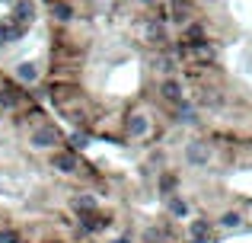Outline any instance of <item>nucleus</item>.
Returning a JSON list of instances; mask_svg holds the SVG:
<instances>
[{
	"label": "nucleus",
	"instance_id": "cd10ccee",
	"mask_svg": "<svg viewBox=\"0 0 252 243\" xmlns=\"http://www.w3.org/2000/svg\"><path fill=\"white\" fill-rule=\"evenodd\" d=\"M10 3H16V0H10Z\"/></svg>",
	"mask_w": 252,
	"mask_h": 243
},
{
	"label": "nucleus",
	"instance_id": "6e6552de",
	"mask_svg": "<svg viewBox=\"0 0 252 243\" xmlns=\"http://www.w3.org/2000/svg\"><path fill=\"white\" fill-rule=\"evenodd\" d=\"M195 3H198V0H169L172 19H176L179 26H189L191 23V13H195Z\"/></svg>",
	"mask_w": 252,
	"mask_h": 243
},
{
	"label": "nucleus",
	"instance_id": "39448f33",
	"mask_svg": "<svg viewBox=\"0 0 252 243\" xmlns=\"http://www.w3.org/2000/svg\"><path fill=\"white\" fill-rule=\"evenodd\" d=\"M208 160H211V147L204 141L185 144V163H189V167H208Z\"/></svg>",
	"mask_w": 252,
	"mask_h": 243
},
{
	"label": "nucleus",
	"instance_id": "a211bd4d",
	"mask_svg": "<svg viewBox=\"0 0 252 243\" xmlns=\"http://www.w3.org/2000/svg\"><path fill=\"white\" fill-rule=\"evenodd\" d=\"M16 77H19L23 83H35V80H38V68H35V64H29V61H23V64L16 68Z\"/></svg>",
	"mask_w": 252,
	"mask_h": 243
},
{
	"label": "nucleus",
	"instance_id": "ddd939ff",
	"mask_svg": "<svg viewBox=\"0 0 252 243\" xmlns=\"http://www.w3.org/2000/svg\"><path fill=\"white\" fill-rule=\"evenodd\" d=\"M176 189H179V176L176 173H163L160 182H157V192H160L163 199H172V195H176Z\"/></svg>",
	"mask_w": 252,
	"mask_h": 243
},
{
	"label": "nucleus",
	"instance_id": "0eeeda50",
	"mask_svg": "<svg viewBox=\"0 0 252 243\" xmlns=\"http://www.w3.org/2000/svg\"><path fill=\"white\" fill-rule=\"evenodd\" d=\"M160 96L169 103V106H179V103H185V96H182V83H179L176 77H163V83H160Z\"/></svg>",
	"mask_w": 252,
	"mask_h": 243
},
{
	"label": "nucleus",
	"instance_id": "f03ea898",
	"mask_svg": "<svg viewBox=\"0 0 252 243\" xmlns=\"http://www.w3.org/2000/svg\"><path fill=\"white\" fill-rule=\"evenodd\" d=\"M176 55H179V58H185V61H195V64H208V61H214V48H211L208 42H182Z\"/></svg>",
	"mask_w": 252,
	"mask_h": 243
},
{
	"label": "nucleus",
	"instance_id": "a878e982",
	"mask_svg": "<svg viewBox=\"0 0 252 243\" xmlns=\"http://www.w3.org/2000/svg\"><path fill=\"white\" fill-rule=\"evenodd\" d=\"M3 42H6V38H3V29H0V45H3Z\"/></svg>",
	"mask_w": 252,
	"mask_h": 243
},
{
	"label": "nucleus",
	"instance_id": "20e7f679",
	"mask_svg": "<svg viewBox=\"0 0 252 243\" xmlns=\"http://www.w3.org/2000/svg\"><path fill=\"white\" fill-rule=\"evenodd\" d=\"M48 96H51V103H55L58 109H64V112H67V109L74 106V103L80 100L83 93H80V87H74V83H67V87H51V93H48Z\"/></svg>",
	"mask_w": 252,
	"mask_h": 243
},
{
	"label": "nucleus",
	"instance_id": "393cba45",
	"mask_svg": "<svg viewBox=\"0 0 252 243\" xmlns=\"http://www.w3.org/2000/svg\"><path fill=\"white\" fill-rule=\"evenodd\" d=\"M115 243H131V240H128V237H122V240H115Z\"/></svg>",
	"mask_w": 252,
	"mask_h": 243
},
{
	"label": "nucleus",
	"instance_id": "1a4fd4ad",
	"mask_svg": "<svg viewBox=\"0 0 252 243\" xmlns=\"http://www.w3.org/2000/svg\"><path fill=\"white\" fill-rule=\"evenodd\" d=\"M51 167H55L58 173H74L80 163H77V154H74V150H55V157H51Z\"/></svg>",
	"mask_w": 252,
	"mask_h": 243
},
{
	"label": "nucleus",
	"instance_id": "f257e3e1",
	"mask_svg": "<svg viewBox=\"0 0 252 243\" xmlns=\"http://www.w3.org/2000/svg\"><path fill=\"white\" fill-rule=\"evenodd\" d=\"M29 141H32V147H38V150H55V147H61L64 135H61V128H58V125H51V122H38L35 128H32Z\"/></svg>",
	"mask_w": 252,
	"mask_h": 243
},
{
	"label": "nucleus",
	"instance_id": "2eb2a0df",
	"mask_svg": "<svg viewBox=\"0 0 252 243\" xmlns=\"http://www.w3.org/2000/svg\"><path fill=\"white\" fill-rule=\"evenodd\" d=\"M176 122H182V125H195V122H198L195 106H191V103H179V106H176Z\"/></svg>",
	"mask_w": 252,
	"mask_h": 243
},
{
	"label": "nucleus",
	"instance_id": "412c9836",
	"mask_svg": "<svg viewBox=\"0 0 252 243\" xmlns=\"http://www.w3.org/2000/svg\"><path fill=\"white\" fill-rule=\"evenodd\" d=\"M157 70H160L163 77H172V70H176V61H172L169 55H160V58H157Z\"/></svg>",
	"mask_w": 252,
	"mask_h": 243
},
{
	"label": "nucleus",
	"instance_id": "423d86ee",
	"mask_svg": "<svg viewBox=\"0 0 252 243\" xmlns=\"http://www.w3.org/2000/svg\"><path fill=\"white\" fill-rule=\"evenodd\" d=\"M13 23L16 26H32V19H35V3H32V0H16V3H13Z\"/></svg>",
	"mask_w": 252,
	"mask_h": 243
},
{
	"label": "nucleus",
	"instance_id": "4468645a",
	"mask_svg": "<svg viewBox=\"0 0 252 243\" xmlns=\"http://www.w3.org/2000/svg\"><path fill=\"white\" fill-rule=\"evenodd\" d=\"M141 32H144V42H150V45H163L166 42V29H163L160 23H147Z\"/></svg>",
	"mask_w": 252,
	"mask_h": 243
},
{
	"label": "nucleus",
	"instance_id": "b1692460",
	"mask_svg": "<svg viewBox=\"0 0 252 243\" xmlns=\"http://www.w3.org/2000/svg\"><path fill=\"white\" fill-rule=\"evenodd\" d=\"M220 224H223V227H240L243 221H240V214H236V211H227V214L220 218Z\"/></svg>",
	"mask_w": 252,
	"mask_h": 243
},
{
	"label": "nucleus",
	"instance_id": "5701e85b",
	"mask_svg": "<svg viewBox=\"0 0 252 243\" xmlns=\"http://www.w3.org/2000/svg\"><path fill=\"white\" fill-rule=\"evenodd\" d=\"M0 243H19V231H13V227H3V231H0Z\"/></svg>",
	"mask_w": 252,
	"mask_h": 243
},
{
	"label": "nucleus",
	"instance_id": "dca6fc26",
	"mask_svg": "<svg viewBox=\"0 0 252 243\" xmlns=\"http://www.w3.org/2000/svg\"><path fill=\"white\" fill-rule=\"evenodd\" d=\"M166 208L172 218H189V202L179 199V195H172V199H166Z\"/></svg>",
	"mask_w": 252,
	"mask_h": 243
},
{
	"label": "nucleus",
	"instance_id": "4be33fe9",
	"mask_svg": "<svg viewBox=\"0 0 252 243\" xmlns=\"http://www.w3.org/2000/svg\"><path fill=\"white\" fill-rule=\"evenodd\" d=\"M86 144H90V138H86L83 131H74V135H70V150H83Z\"/></svg>",
	"mask_w": 252,
	"mask_h": 243
},
{
	"label": "nucleus",
	"instance_id": "f3484780",
	"mask_svg": "<svg viewBox=\"0 0 252 243\" xmlns=\"http://www.w3.org/2000/svg\"><path fill=\"white\" fill-rule=\"evenodd\" d=\"M182 38H185V42H208V38H204V26L201 23H189L182 29Z\"/></svg>",
	"mask_w": 252,
	"mask_h": 243
},
{
	"label": "nucleus",
	"instance_id": "9b49d317",
	"mask_svg": "<svg viewBox=\"0 0 252 243\" xmlns=\"http://www.w3.org/2000/svg\"><path fill=\"white\" fill-rule=\"evenodd\" d=\"M125 128H128V135H131V138H147V131H150V119H147V115H128Z\"/></svg>",
	"mask_w": 252,
	"mask_h": 243
},
{
	"label": "nucleus",
	"instance_id": "7ed1b4c3",
	"mask_svg": "<svg viewBox=\"0 0 252 243\" xmlns=\"http://www.w3.org/2000/svg\"><path fill=\"white\" fill-rule=\"evenodd\" d=\"M26 106V90H19L16 83H0V109L3 112H16Z\"/></svg>",
	"mask_w": 252,
	"mask_h": 243
},
{
	"label": "nucleus",
	"instance_id": "aec40b11",
	"mask_svg": "<svg viewBox=\"0 0 252 243\" xmlns=\"http://www.w3.org/2000/svg\"><path fill=\"white\" fill-rule=\"evenodd\" d=\"M189 231H191V240H204V237H208V231H211V224L198 218V221H191V227H189Z\"/></svg>",
	"mask_w": 252,
	"mask_h": 243
},
{
	"label": "nucleus",
	"instance_id": "f8f14e48",
	"mask_svg": "<svg viewBox=\"0 0 252 243\" xmlns=\"http://www.w3.org/2000/svg\"><path fill=\"white\" fill-rule=\"evenodd\" d=\"M80 227L90 231V234H96V231H102V227H109V218H102L99 211H83L80 214Z\"/></svg>",
	"mask_w": 252,
	"mask_h": 243
},
{
	"label": "nucleus",
	"instance_id": "bb28decb",
	"mask_svg": "<svg viewBox=\"0 0 252 243\" xmlns=\"http://www.w3.org/2000/svg\"><path fill=\"white\" fill-rule=\"evenodd\" d=\"M189 243H204V240H189Z\"/></svg>",
	"mask_w": 252,
	"mask_h": 243
},
{
	"label": "nucleus",
	"instance_id": "6ab92c4d",
	"mask_svg": "<svg viewBox=\"0 0 252 243\" xmlns=\"http://www.w3.org/2000/svg\"><path fill=\"white\" fill-rule=\"evenodd\" d=\"M74 211H77V214L96 211V199H93V195H77V199H74Z\"/></svg>",
	"mask_w": 252,
	"mask_h": 243
},
{
	"label": "nucleus",
	"instance_id": "9d476101",
	"mask_svg": "<svg viewBox=\"0 0 252 243\" xmlns=\"http://www.w3.org/2000/svg\"><path fill=\"white\" fill-rule=\"evenodd\" d=\"M48 13L58 23H70V19H74V6H70L67 0H48Z\"/></svg>",
	"mask_w": 252,
	"mask_h": 243
}]
</instances>
